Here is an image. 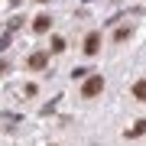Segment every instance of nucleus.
I'll return each instance as SVG.
<instances>
[{
    "instance_id": "obj_5",
    "label": "nucleus",
    "mask_w": 146,
    "mask_h": 146,
    "mask_svg": "<svg viewBox=\"0 0 146 146\" xmlns=\"http://www.w3.org/2000/svg\"><path fill=\"white\" fill-rule=\"evenodd\" d=\"M133 98L140 101V104H146V81H143V78H140V81L133 84Z\"/></svg>"
},
{
    "instance_id": "obj_8",
    "label": "nucleus",
    "mask_w": 146,
    "mask_h": 146,
    "mask_svg": "<svg viewBox=\"0 0 146 146\" xmlns=\"http://www.w3.org/2000/svg\"><path fill=\"white\" fill-rule=\"evenodd\" d=\"M62 49H65V39L55 36V39H52V52H62Z\"/></svg>"
},
{
    "instance_id": "obj_4",
    "label": "nucleus",
    "mask_w": 146,
    "mask_h": 146,
    "mask_svg": "<svg viewBox=\"0 0 146 146\" xmlns=\"http://www.w3.org/2000/svg\"><path fill=\"white\" fill-rule=\"evenodd\" d=\"M26 65L33 68V72H39V68H46V65H49V52H33Z\"/></svg>"
},
{
    "instance_id": "obj_9",
    "label": "nucleus",
    "mask_w": 146,
    "mask_h": 146,
    "mask_svg": "<svg viewBox=\"0 0 146 146\" xmlns=\"http://www.w3.org/2000/svg\"><path fill=\"white\" fill-rule=\"evenodd\" d=\"M36 3H46V0H36Z\"/></svg>"
},
{
    "instance_id": "obj_6",
    "label": "nucleus",
    "mask_w": 146,
    "mask_h": 146,
    "mask_svg": "<svg viewBox=\"0 0 146 146\" xmlns=\"http://www.w3.org/2000/svg\"><path fill=\"white\" fill-rule=\"evenodd\" d=\"M143 133H146V120H136L130 130H127V136H143Z\"/></svg>"
},
{
    "instance_id": "obj_7",
    "label": "nucleus",
    "mask_w": 146,
    "mask_h": 146,
    "mask_svg": "<svg viewBox=\"0 0 146 146\" xmlns=\"http://www.w3.org/2000/svg\"><path fill=\"white\" fill-rule=\"evenodd\" d=\"M127 36H130V29H123V26H120V29H117V33H114V39H117V42H123V39H127Z\"/></svg>"
},
{
    "instance_id": "obj_2",
    "label": "nucleus",
    "mask_w": 146,
    "mask_h": 146,
    "mask_svg": "<svg viewBox=\"0 0 146 146\" xmlns=\"http://www.w3.org/2000/svg\"><path fill=\"white\" fill-rule=\"evenodd\" d=\"M49 29H52V16H49V13H39L36 20H33V33L42 36V33H49Z\"/></svg>"
},
{
    "instance_id": "obj_1",
    "label": "nucleus",
    "mask_w": 146,
    "mask_h": 146,
    "mask_svg": "<svg viewBox=\"0 0 146 146\" xmlns=\"http://www.w3.org/2000/svg\"><path fill=\"white\" fill-rule=\"evenodd\" d=\"M101 91H104V78H101V75H91V78L84 81V88H81V98H98Z\"/></svg>"
},
{
    "instance_id": "obj_3",
    "label": "nucleus",
    "mask_w": 146,
    "mask_h": 146,
    "mask_svg": "<svg viewBox=\"0 0 146 146\" xmlns=\"http://www.w3.org/2000/svg\"><path fill=\"white\" fill-rule=\"evenodd\" d=\"M101 49V33H88L84 36V55H98Z\"/></svg>"
}]
</instances>
